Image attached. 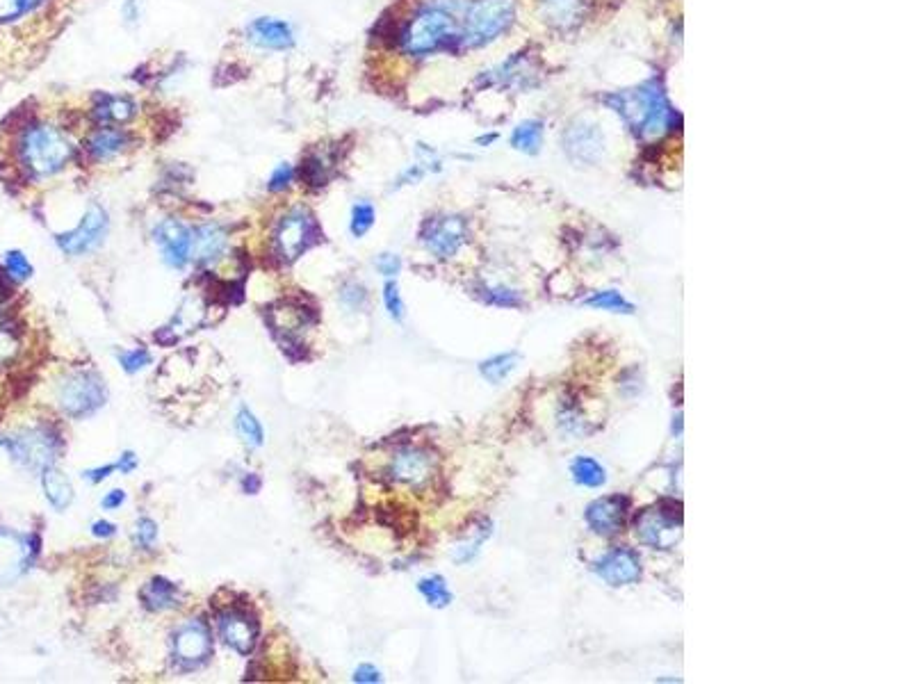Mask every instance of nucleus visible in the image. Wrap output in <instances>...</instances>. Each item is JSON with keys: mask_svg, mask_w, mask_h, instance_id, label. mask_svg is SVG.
Returning <instances> with one entry per match:
<instances>
[{"mask_svg": "<svg viewBox=\"0 0 912 684\" xmlns=\"http://www.w3.org/2000/svg\"><path fill=\"white\" fill-rule=\"evenodd\" d=\"M420 238L429 254L441 260L454 258L468 240V222L461 215L431 217L422 226Z\"/></svg>", "mask_w": 912, "mask_h": 684, "instance_id": "1a4fd4ad", "label": "nucleus"}, {"mask_svg": "<svg viewBox=\"0 0 912 684\" xmlns=\"http://www.w3.org/2000/svg\"><path fill=\"white\" fill-rule=\"evenodd\" d=\"M292 176H295V171H292L290 165H279L272 171L270 183H267V187H270L272 192H283L285 187L292 183Z\"/></svg>", "mask_w": 912, "mask_h": 684, "instance_id": "79ce46f5", "label": "nucleus"}, {"mask_svg": "<svg viewBox=\"0 0 912 684\" xmlns=\"http://www.w3.org/2000/svg\"><path fill=\"white\" fill-rule=\"evenodd\" d=\"M137 468V456L133 452H124L121 454V459L117 463V470L124 472V475H128V472H133Z\"/></svg>", "mask_w": 912, "mask_h": 684, "instance_id": "603ef678", "label": "nucleus"}, {"mask_svg": "<svg viewBox=\"0 0 912 684\" xmlns=\"http://www.w3.org/2000/svg\"><path fill=\"white\" fill-rule=\"evenodd\" d=\"M137 114V103L128 96L114 94H96L92 119L101 126H124L133 121Z\"/></svg>", "mask_w": 912, "mask_h": 684, "instance_id": "4be33fe9", "label": "nucleus"}, {"mask_svg": "<svg viewBox=\"0 0 912 684\" xmlns=\"http://www.w3.org/2000/svg\"><path fill=\"white\" fill-rule=\"evenodd\" d=\"M543 135H545V126L539 119H527L523 124H518L511 130L509 144L513 149L525 153V156H536L543 146Z\"/></svg>", "mask_w": 912, "mask_h": 684, "instance_id": "a878e982", "label": "nucleus"}, {"mask_svg": "<svg viewBox=\"0 0 912 684\" xmlns=\"http://www.w3.org/2000/svg\"><path fill=\"white\" fill-rule=\"evenodd\" d=\"M7 452L12 454L14 461H19L21 466L30 470H46L51 468L57 452H60V441L53 431L48 429H23L19 434H12L0 441Z\"/></svg>", "mask_w": 912, "mask_h": 684, "instance_id": "423d86ee", "label": "nucleus"}, {"mask_svg": "<svg viewBox=\"0 0 912 684\" xmlns=\"http://www.w3.org/2000/svg\"><path fill=\"white\" fill-rule=\"evenodd\" d=\"M634 536L653 550H671L682 539V504L659 502L634 518Z\"/></svg>", "mask_w": 912, "mask_h": 684, "instance_id": "39448f33", "label": "nucleus"}, {"mask_svg": "<svg viewBox=\"0 0 912 684\" xmlns=\"http://www.w3.org/2000/svg\"><path fill=\"white\" fill-rule=\"evenodd\" d=\"M627 516H630V498L625 495H605V498L593 500L584 513L591 532L605 536V539L623 532Z\"/></svg>", "mask_w": 912, "mask_h": 684, "instance_id": "ddd939ff", "label": "nucleus"}, {"mask_svg": "<svg viewBox=\"0 0 912 684\" xmlns=\"http://www.w3.org/2000/svg\"><path fill=\"white\" fill-rule=\"evenodd\" d=\"M156 539H158V525L149 518H142L135 527V543L142 545L144 550H151Z\"/></svg>", "mask_w": 912, "mask_h": 684, "instance_id": "a19ab883", "label": "nucleus"}, {"mask_svg": "<svg viewBox=\"0 0 912 684\" xmlns=\"http://www.w3.org/2000/svg\"><path fill=\"white\" fill-rule=\"evenodd\" d=\"M589 308H596V311H609V313H623V315H634L632 301H627L618 290H602L596 292V295L589 297L584 301Z\"/></svg>", "mask_w": 912, "mask_h": 684, "instance_id": "7c9ffc66", "label": "nucleus"}, {"mask_svg": "<svg viewBox=\"0 0 912 684\" xmlns=\"http://www.w3.org/2000/svg\"><path fill=\"white\" fill-rule=\"evenodd\" d=\"M201 317H203L201 301H199V299H187L185 304L181 306V311L176 313L174 324H171V327H165L162 331L171 333V340H178V338H176V329H181V331H192L194 327H199Z\"/></svg>", "mask_w": 912, "mask_h": 684, "instance_id": "473e14b6", "label": "nucleus"}, {"mask_svg": "<svg viewBox=\"0 0 912 684\" xmlns=\"http://www.w3.org/2000/svg\"><path fill=\"white\" fill-rule=\"evenodd\" d=\"M242 488L247 493H256L258 488H260V479L256 475H249V477H244V482H242Z\"/></svg>", "mask_w": 912, "mask_h": 684, "instance_id": "864d4df0", "label": "nucleus"}, {"mask_svg": "<svg viewBox=\"0 0 912 684\" xmlns=\"http://www.w3.org/2000/svg\"><path fill=\"white\" fill-rule=\"evenodd\" d=\"M436 470L438 463L434 454L422 450V447H402V450H397L393 459H390L388 475L397 484L422 488L436 477Z\"/></svg>", "mask_w": 912, "mask_h": 684, "instance_id": "9b49d317", "label": "nucleus"}, {"mask_svg": "<svg viewBox=\"0 0 912 684\" xmlns=\"http://www.w3.org/2000/svg\"><path fill=\"white\" fill-rule=\"evenodd\" d=\"M516 19V0H472L463 14L461 48H482L495 42Z\"/></svg>", "mask_w": 912, "mask_h": 684, "instance_id": "20e7f679", "label": "nucleus"}, {"mask_svg": "<svg viewBox=\"0 0 912 684\" xmlns=\"http://www.w3.org/2000/svg\"><path fill=\"white\" fill-rule=\"evenodd\" d=\"M92 534L96 536V539H110V536L114 534V525L108 523V520H99V523L92 525Z\"/></svg>", "mask_w": 912, "mask_h": 684, "instance_id": "3c124183", "label": "nucleus"}, {"mask_svg": "<svg viewBox=\"0 0 912 684\" xmlns=\"http://www.w3.org/2000/svg\"><path fill=\"white\" fill-rule=\"evenodd\" d=\"M14 354H16V340L10 336V333H0V363L10 361Z\"/></svg>", "mask_w": 912, "mask_h": 684, "instance_id": "a18cd8bd", "label": "nucleus"}, {"mask_svg": "<svg viewBox=\"0 0 912 684\" xmlns=\"http://www.w3.org/2000/svg\"><path fill=\"white\" fill-rule=\"evenodd\" d=\"M124 502H126V493L124 491H110L103 498V509H119Z\"/></svg>", "mask_w": 912, "mask_h": 684, "instance_id": "8fccbe9b", "label": "nucleus"}, {"mask_svg": "<svg viewBox=\"0 0 912 684\" xmlns=\"http://www.w3.org/2000/svg\"><path fill=\"white\" fill-rule=\"evenodd\" d=\"M140 598L146 609L151 612H165V609L178 607L181 593H178L176 584H171L165 577H153V580L140 591Z\"/></svg>", "mask_w": 912, "mask_h": 684, "instance_id": "393cba45", "label": "nucleus"}, {"mask_svg": "<svg viewBox=\"0 0 912 684\" xmlns=\"http://www.w3.org/2000/svg\"><path fill=\"white\" fill-rule=\"evenodd\" d=\"M377 270L390 279V276H395V274H399V270H402V260L393 254H381L377 258Z\"/></svg>", "mask_w": 912, "mask_h": 684, "instance_id": "37998d69", "label": "nucleus"}, {"mask_svg": "<svg viewBox=\"0 0 912 684\" xmlns=\"http://www.w3.org/2000/svg\"><path fill=\"white\" fill-rule=\"evenodd\" d=\"M42 472H44L42 484H44L46 500L51 502L57 511L67 509L69 504H71V500H73V486L67 479V475H64V472H60L57 468H53V466L42 470Z\"/></svg>", "mask_w": 912, "mask_h": 684, "instance_id": "bb28decb", "label": "nucleus"}, {"mask_svg": "<svg viewBox=\"0 0 912 684\" xmlns=\"http://www.w3.org/2000/svg\"><path fill=\"white\" fill-rule=\"evenodd\" d=\"M235 427H238V434L244 443H247L249 447H260L263 445V427H260V422L256 420V415L251 413L249 409H240L238 413V420H235Z\"/></svg>", "mask_w": 912, "mask_h": 684, "instance_id": "f704fd0d", "label": "nucleus"}, {"mask_svg": "<svg viewBox=\"0 0 912 684\" xmlns=\"http://www.w3.org/2000/svg\"><path fill=\"white\" fill-rule=\"evenodd\" d=\"M156 242L160 244L162 254H165L167 265L181 270L190 263V244H192V231L178 219H162L156 226Z\"/></svg>", "mask_w": 912, "mask_h": 684, "instance_id": "a211bd4d", "label": "nucleus"}, {"mask_svg": "<svg viewBox=\"0 0 912 684\" xmlns=\"http://www.w3.org/2000/svg\"><path fill=\"white\" fill-rule=\"evenodd\" d=\"M105 233H108V215H105V210L101 206H92L85 213L78 228H73L71 233L57 235V244H60L64 254L80 256L99 247Z\"/></svg>", "mask_w": 912, "mask_h": 684, "instance_id": "4468645a", "label": "nucleus"}, {"mask_svg": "<svg viewBox=\"0 0 912 684\" xmlns=\"http://www.w3.org/2000/svg\"><path fill=\"white\" fill-rule=\"evenodd\" d=\"M541 19L550 28L573 30L586 16V0H539Z\"/></svg>", "mask_w": 912, "mask_h": 684, "instance_id": "aec40b11", "label": "nucleus"}, {"mask_svg": "<svg viewBox=\"0 0 912 684\" xmlns=\"http://www.w3.org/2000/svg\"><path fill=\"white\" fill-rule=\"evenodd\" d=\"M561 144H564L568 160L575 165H598L600 158L605 156V135L600 126L589 119H575L564 130Z\"/></svg>", "mask_w": 912, "mask_h": 684, "instance_id": "9d476101", "label": "nucleus"}, {"mask_svg": "<svg viewBox=\"0 0 912 684\" xmlns=\"http://www.w3.org/2000/svg\"><path fill=\"white\" fill-rule=\"evenodd\" d=\"M226 249V231L219 224H203L192 231L190 260L201 265L215 263Z\"/></svg>", "mask_w": 912, "mask_h": 684, "instance_id": "412c9836", "label": "nucleus"}, {"mask_svg": "<svg viewBox=\"0 0 912 684\" xmlns=\"http://www.w3.org/2000/svg\"><path fill=\"white\" fill-rule=\"evenodd\" d=\"M539 83V64L529 53H516L509 57L507 62H502L500 67H495L491 71H486L482 78H479V85L482 87H518V89H527L534 87Z\"/></svg>", "mask_w": 912, "mask_h": 684, "instance_id": "2eb2a0df", "label": "nucleus"}, {"mask_svg": "<svg viewBox=\"0 0 912 684\" xmlns=\"http://www.w3.org/2000/svg\"><path fill=\"white\" fill-rule=\"evenodd\" d=\"M0 292H3V285H0Z\"/></svg>", "mask_w": 912, "mask_h": 684, "instance_id": "6e6d98bb", "label": "nucleus"}, {"mask_svg": "<svg viewBox=\"0 0 912 684\" xmlns=\"http://www.w3.org/2000/svg\"><path fill=\"white\" fill-rule=\"evenodd\" d=\"M249 42H254L260 48H270V51H285L295 44V35L292 28L285 21L279 19H256L249 23L247 28Z\"/></svg>", "mask_w": 912, "mask_h": 684, "instance_id": "5701e85b", "label": "nucleus"}, {"mask_svg": "<svg viewBox=\"0 0 912 684\" xmlns=\"http://www.w3.org/2000/svg\"><path fill=\"white\" fill-rule=\"evenodd\" d=\"M384 304H386V311L388 315L393 317V320H402L404 317V301L402 297H399V288H397V283L395 281H388L384 285Z\"/></svg>", "mask_w": 912, "mask_h": 684, "instance_id": "58836bf2", "label": "nucleus"}, {"mask_svg": "<svg viewBox=\"0 0 912 684\" xmlns=\"http://www.w3.org/2000/svg\"><path fill=\"white\" fill-rule=\"evenodd\" d=\"M42 3V0H0V23L14 21Z\"/></svg>", "mask_w": 912, "mask_h": 684, "instance_id": "e433bc0d", "label": "nucleus"}, {"mask_svg": "<svg viewBox=\"0 0 912 684\" xmlns=\"http://www.w3.org/2000/svg\"><path fill=\"white\" fill-rule=\"evenodd\" d=\"M342 301H345L349 308H358L365 301V290L358 283H349L347 288L342 290Z\"/></svg>", "mask_w": 912, "mask_h": 684, "instance_id": "c03bdc74", "label": "nucleus"}, {"mask_svg": "<svg viewBox=\"0 0 912 684\" xmlns=\"http://www.w3.org/2000/svg\"><path fill=\"white\" fill-rule=\"evenodd\" d=\"M21 165L35 178L53 176L73 160V146L67 135L55 126H32L19 144Z\"/></svg>", "mask_w": 912, "mask_h": 684, "instance_id": "7ed1b4c3", "label": "nucleus"}, {"mask_svg": "<svg viewBox=\"0 0 912 684\" xmlns=\"http://www.w3.org/2000/svg\"><path fill=\"white\" fill-rule=\"evenodd\" d=\"M418 591L425 596L429 605L436 609H443L452 602V591L447 589L445 577H441V575H431V577H425V580H420Z\"/></svg>", "mask_w": 912, "mask_h": 684, "instance_id": "2f4dec72", "label": "nucleus"}, {"mask_svg": "<svg viewBox=\"0 0 912 684\" xmlns=\"http://www.w3.org/2000/svg\"><path fill=\"white\" fill-rule=\"evenodd\" d=\"M299 176H301V181L311 187L327 185L329 176H331V160L324 156V153H308L304 162H301Z\"/></svg>", "mask_w": 912, "mask_h": 684, "instance_id": "c756f323", "label": "nucleus"}, {"mask_svg": "<svg viewBox=\"0 0 912 684\" xmlns=\"http://www.w3.org/2000/svg\"><path fill=\"white\" fill-rule=\"evenodd\" d=\"M354 682H381V673L374 666L363 664L354 671Z\"/></svg>", "mask_w": 912, "mask_h": 684, "instance_id": "49530a36", "label": "nucleus"}, {"mask_svg": "<svg viewBox=\"0 0 912 684\" xmlns=\"http://www.w3.org/2000/svg\"><path fill=\"white\" fill-rule=\"evenodd\" d=\"M641 559L630 548H614L596 561V575L609 586H630L641 580Z\"/></svg>", "mask_w": 912, "mask_h": 684, "instance_id": "dca6fc26", "label": "nucleus"}, {"mask_svg": "<svg viewBox=\"0 0 912 684\" xmlns=\"http://www.w3.org/2000/svg\"><path fill=\"white\" fill-rule=\"evenodd\" d=\"M130 144H133V135H130L126 128L99 126L87 135L85 151L92 160L103 162L124 153Z\"/></svg>", "mask_w": 912, "mask_h": 684, "instance_id": "6ab92c4d", "label": "nucleus"}, {"mask_svg": "<svg viewBox=\"0 0 912 684\" xmlns=\"http://www.w3.org/2000/svg\"><path fill=\"white\" fill-rule=\"evenodd\" d=\"M466 7V0H429L399 30L397 42L402 51L411 57H427L461 48Z\"/></svg>", "mask_w": 912, "mask_h": 684, "instance_id": "f03ea898", "label": "nucleus"}, {"mask_svg": "<svg viewBox=\"0 0 912 684\" xmlns=\"http://www.w3.org/2000/svg\"><path fill=\"white\" fill-rule=\"evenodd\" d=\"M114 470H117V466H103V468H94V470H87V472H85V477L89 479V482L99 484V482H103V479H108Z\"/></svg>", "mask_w": 912, "mask_h": 684, "instance_id": "09e8293b", "label": "nucleus"}, {"mask_svg": "<svg viewBox=\"0 0 912 684\" xmlns=\"http://www.w3.org/2000/svg\"><path fill=\"white\" fill-rule=\"evenodd\" d=\"M602 103L616 112L623 124L630 128V133L641 142L659 140V137L671 133L675 126H680L682 121L678 110L669 101L664 85L657 78L646 80L634 89H625V92L607 94Z\"/></svg>", "mask_w": 912, "mask_h": 684, "instance_id": "f257e3e1", "label": "nucleus"}, {"mask_svg": "<svg viewBox=\"0 0 912 684\" xmlns=\"http://www.w3.org/2000/svg\"><path fill=\"white\" fill-rule=\"evenodd\" d=\"M477 295L482 297L488 306H500V308H523L525 306V299L520 292L500 288V285H495V288H491V285H482V288H477Z\"/></svg>", "mask_w": 912, "mask_h": 684, "instance_id": "72a5a7b5", "label": "nucleus"}, {"mask_svg": "<svg viewBox=\"0 0 912 684\" xmlns=\"http://www.w3.org/2000/svg\"><path fill=\"white\" fill-rule=\"evenodd\" d=\"M5 270H7V276H10V279L26 281V279H30V274H32V265L28 263V258L23 256L21 251H10V254L5 256Z\"/></svg>", "mask_w": 912, "mask_h": 684, "instance_id": "4c0bfd02", "label": "nucleus"}, {"mask_svg": "<svg viewBox=\"0 0 912 684\" xmlns=\"http://www.w3.org/2000/svg\"><path fill=\"white\" fill-rule=\"evenodd\" d=\"M372 224H374L372 203H368V201L356 203L352 210V233L356 235V238H363V235L372 228Z\"/></svg>", "mask_w": 912, "mask_h": 684, "instance_id": "c9c22d12", "label": "nucleus"}, {"mask_svg": "<svg viewBox=\"0 0 912 684\" xmlns=\"http://www.w3.org/2000/svg\"><path fill=\"white\" fill-rule=\"evenodd\" d=\"M495 140H498V133H488V135H484V137H479L477 144L486 146V144H491V142H495Z\"/></svg>", "mask_w": 912, "mask_h": 684, "instance_id": "5fc2aeb1", "label": "nucleus"}, {"mask_svg": "<svg viewBox=\"0 0 912 684\" xmlns=\"http://www.w3.org/2000/svg\"><path fill=\"white\" fill-rule=\"evenodd\" d=\"M119 363L124 365L126 372H140L146 365L151 363V354L146 349H133V352H121L119 354Z\"/></svg>", "mask_w": 912, "mask_h": 684, "instance_id": "ea45409f", "label": "nucleus"}, {"mask_svg": "<svg viewBox=\"0 0 912 684\" xmlns=\"http://www.w3.org/2000/svg\"><path fill=\"white\" fill-rule=\"evenodd\" d=\"M57 402L71 418H83L105 404V384L94 372H73L57 388Z\"/></svg>", "mask_w": 912, "mask_h": 684, "instance_id": "0eeeda50", "label": "nucleus"}, {"mask_svg": "<svg viewBox=\"0 0 912 684\" xmlns=\"http://www.w3.org/2000/svg\"><path fill=\"white\" fill-rule=\"evenodd\" d=\"M425 167L422 165H413L404 171L402 176H399V185H411V183H418L422 176H425Z\"/></svg>", "mask_w": 912, "mask_h": 684, "instance_id": "de8ad7c7", "label": "nucleus"}, {"mask_svg": "<svg viewBox=\"0 0 912 684\" xmlns=\"http://www.w3.org/2000/svg\"><path fill=\"white\" fill-rule=\"evenodd\" d=\"M317 240V224L304 208H295L281 217L274 231L276 256L285 263L297 260Z\"/></svg>", "mask_w": 912, "mask_h": 684, "instance_id": "6e6552de", "label": "nucleus"}, {"mask_svg": "<svg viewBox=\"0 0 912 684\" xmlns=\"http://www.w3.org/2000/svg\"><path fill=\"white\" fill-rule=\"evenodd\" d=\"M219 637L224 639L226 646L238 650L240 655H249L256 648L258 641V623L249 614L240 612V609H226L217 618Z\"/></svg>", "mask_w": 912, "mask_h": 684, "instance_id": "f3484780", "label": "nucleus"}, {"mask_svg": "<svg viewBox=\"0 0 912 684\" xmlns=\"http://www.w3.org/2000/svg\"><path fill=\"white\" fill-rule=\"evenodd\" d=\"M311 322H313L311 311L299 304H292V301L272 308V313H270V324L285 338H292V333L308 327Z\"/></svg>", "mask_w": 912, "mask_h": 684, "instance_id": "b1692460", "label": "nucleus"}, {"mask_svg": "<svg viewBox=\"0 0 912 684\" xmlns=\"http://www.w3.org/2000/svg\"><path fill=\"white\" fill-rule=\"evenodd\" d=\"M213 653V634L208 625L192 618L174 632V657L185 669H197Z\"/></svg>", "mask_w": 912, "mask_h": 684, "instance_id": "f8f14e48", "label": "nucleus"}, {"mask_svg": "<svg viewBox=\"0 0 912 684\" xmlns=\"http://www.w3.org/2000/svg\"><path fill=\"white\" fill-rule=\"evenodd\" d=\"M570 472H573L575 482L586 488H600L607 482V470L596 459H591V456H577V459H573Z\"/></svg>", "mask_w": 912, "mask_h": 684, "instance_id": "cd10ccee", "label": "nucleus"}, {"mask_svg": "<svg viewBox=\"0 0 912 684\" xmlns=\"http://www.w3.org/2000/svg\"><path fill=\"white\" fill-rule=\"evenodd\" d=\"M518 361H520L518 352H504V354L486 358V361L479 363V372H482V377L486 381H491V384H502V381L507 379L513 370H516Z\"/></svg>", "mask_w": 912, "mask_h": 684, "instance_id": "c85d7f7f", "label": "nucleus"}]
</instances>
